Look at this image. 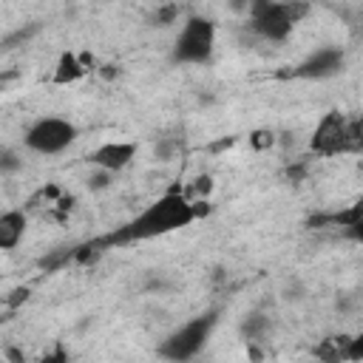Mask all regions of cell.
I'll use <instances>...</instances> for the list:
<instances>
[{
  "label": "cell",
  "instance_id": "1",
  "mask_svg": "<svg viewBox=\"0 0 363 363\" xmlns=\"http://www.w3.org/2000/svg\"><path fill=\"white\" fill-rule=\"evenodd\" d=\"M199 213L201 210L196 204H190L179 190H170L162 199H156L150 207H145L133 221H128L116 233H108L105 238H99V244L113 247V244H133V241H147V238H156V235H167L173 230H182V227L193 224Z\"/></svg>",
  "mask_w": 363,
  "mask_h": 363
},
{
  "label": "cell",
  "instance_id": "2",
  "mask_svg": "<svg viewBox=\"0 0 363 363\" xmlns=\"http://www.w3.org/2000/svg\"><path fill=\"white\" fill-rule=\"evenodd\" d=\"M216 323H218V312L216 309L190 318L187 323H182L176 332H170L159 343V354L164 360H170V363H187V360H193L204 349V343L210 340Z\"/></svg>",
  "mask_w": 363,
  "mask_h": 363
},
{
  "label": "cell",
  "instance_id": "3",
  "mask_svg": "<svg viewBox=\"0 0 363 363\" xmlns=\"http://www.w3.org/2000/svg\"><path fill=\"white\" fill-rule=\"evenodd\" d=\"M309 11L306 3H272V0H261L250 6V28L269 40V43H281L292 34L295 23Z\"/></svg>",
  "mask_w": 363,
  "mask_h": 363
},
{
  "label": "cell",
  "instance_id": "4",
  "mask_svg": "<svg viewBox=\"0 0 363 363\" xmlns=\"http://www.w3.org/2000/svg\"><path fill=\"white\" fill-rule=\"evenodd\" d=\"M213 48H216V26L207 17H187V23L182 26V31L176 34L170 60L173 62H184V65H204L213 60Z\"/></svg>",
  "mask_w": 363,
  "mask_h": 363
},
{
  "label": "cell",
  "instance_id": "5",
  "mask_svg": "<svg viewBox=\"0 0 363 363\" xmlns=\"http://www.w3.org/2000/svg\"><path fill=\"white\" fill-rule=\"evenodd\" d=\"M74 139H77V128L68 119H60V116H43V119H37L26 130V136H23L26 147L34 150V153H43V156H54V153L65 150Z\"/></svg>",
  "mask_w": 363,
  "mask_h": 363
},
{
  "label": "cell",
  "instance_id": "6",
  "mask_svg": "<svg viewBox=\"0 0 363 363\" xmlns=\"http://www.w3.org/2000/svg\"><path fill=\"white\" fill-rule=\"evenodd\" d=\"M346 65V57L340 48H318L312 51L303 62H298V68L292 71V77H301V79H329V77H337Z\"/></svg>",
  "mask_w": 363,
  "mask_h": 363
},
{
  "label": "cell",
  "instance_id": "7",
  "mask_svg": "<svg viewBox=\"0 0 363 363\" xmlns=\"http://www.w3.org/2000/svg\"><path fill=\"white\" fill-rule=\"evenodd\" d=\"M343 130H346V116L340 111H329L312 133V150L320 156L343 153Z\"/></svg>",
  "mask_w": 363,
  "mask_h": 363
},
{
  "label": "cell",
  "instance_id": "8",
  "mask_svg": "<svg viewBox=\"0 0 363 363\" xmlns=\"http://www.w3.org/2000/svg\"><path fill=\"white\" fill-rule=\"evenodd\" d=\"M133 156H136V145H133V142H105V145H99V147L91 153V162H94L99 170L116 173V170H122Z\"/></svg>",
  "mask_w": 363,
  "mask_h": 363
},
{
  "label": "cell",
  "instance_id": "9",
  "mask_svg": "<svg viewBox=\"0 0 363 363\" xmlns=\"http://www.w3.org/2000/svg\"><path fill=\"white\" fill-rule=\"evenodd\" d=\"M312 224H335V227H343L352 241L363 244V201H354V204H352L349 210H343V213L318 216Z\"/></svg>",
  "mask_w": 363,
  "mask_h": 363
},
{
  "label": "cell",
  "instance_id": "10",
  "mask_svg": "<svg viewBox=\"0 0 363 363\" xmlns=\"http://www.w3.org/2000/svg\"><path fill=\"white\" fill-rule=\"evenodd\" d=\"M23 233H26V216L20 210H6L0 216V247L14 250L23 238Z\"/></svg>",
  "mask_w": 363,
  "mask_h": 363
},
{
  "label": "cell",
  "instance_id": "11",
  "mask_svg": "<svg viewBox=\"0 0 363 363\" xmlns=\"http://www.w3.org/2000/svg\"><path fill=\"white\" fill-rule=\"evenodd\" d=\"M82 74H85V65L79 62V57H77V54H71V51H65V54L60 57V62H57L54 82H57V85H65V82L79 79Z\"/></svg>",
  "mask_w": 363,
  "mask_h": 363
},
{
  "label": "cell",
  "instance_id": "12",
  "mask_svg": "<svg viewBox=\"0 0 363 363\" xmlns=\"http://www.w3.org/2000/svg\"><path fill=\"white\" fill-rule=\"evenodd\" d=\"M363 150V116H346L343 130V153H360Z\"/></svg>",
  "mask_w": 363,
  "mask_h": 363
},
{
  "label": "cell",
  "instance_id": "13",
  "mask_svg": "<svg viewBox=\"0 0 363 363\" xmlns=\"http://www.w3.org/2000/svg\"><path fill=\"white\" fill-rule=\"evenodd\" d=\"M269 329V320L264 318V315H247L244 318V323H241V332H244V337L247 340H261V335Z\"/></svg>",
  "mask_w": 363,
  "mask_h": 363
},
{
  "label": "cell",
  "instance_id": "14",
  "mask_svg": "<svg viewBox=\"0 0 363 363\" xmlns=\"http://www.w3.org/2000/svg\"><path fill=\"white\" fill-rule=\"evenodd\" d=\"M346 360L349 363H360L363 360V332H357L354 337L346 340Z\"/></svg>",
  "mask_w": 363,
  "mask_h": 363
},
{
  "label": "cell",
  "instance_id": "15",
  "mask_svg": "<svg viewBox=\"0 0 363 363\" xmlns=\"http://www.w3.org/2000/svg\"><path fill=\"white\" fill-rule=\"evenodd\" d=\"M20 164H23V162L14 156V150H11V147H3V153H0V170H3V173H14Z\"/></svg>",
  "mask_w": 363,
  "mask_h": 363
},
{
  "label": "cell",
  "instance_id": "16",
  "mask_svg": "<svg viewBox=\"0 0 363 363\" xmlns=\"http://www.w3.org/2000/svg\"><path fill=\"white\" fill-rule=\"evenodd\" d=\"M176 14H179V6H164V9L156 11V17H153L156 23L153 26H170L176 20Z\"/></svg>",
  "mask_w": 363,
  "mask_h": 363
},
{
  "label": "cell",
  "instance_id": "17",
  "mask_svg": "<svg viewBox=\"0 0 363 363\" xmlns=\"http://www.w3.org/2000/svg\"><path fill=\"white\" fill-rule=\"evenodd\" d=\"M111 176H113V173L99 170L96 176H91V179H88V187H91V190H102V187H108V179H111Z\"/></svg>",
  "mask_w": 363,
  "mask_h": 363
},
{
  "label": "cell",
  "instance_id": "18",
  "mask_svg": "<svg viewBox=\"0 0 363 363\" xmlns=\"http://www.w3.org/2000/svg\"><path fill=\"white\" fill-rule=\"evenodd\" d=\"M40 363H71V360H68L65 349H62V346H57V349H54L51 354H45V357H43Z\"/></svg>",
  "mask_w": 363,
  "mask_h": 363
},
{
  "label": "cell",
  "instance_id": "19",
  "mask_svg": "<svg viewBox=\"0 0 363 363\" xmlns=\"http://www.w3.org/2000/svg\"><path fill=\"white\" fill-rule=\"evenodd\" d=\"M9 357H11V360H17V363H23V354H20V352H14V349H9Z\"/></svg>",
  "mask_w": 363,
  "mask_h": 363
},
{
  "label": "cell",
  "instance_id": "20",
  "mask_svg": "<svg viewBox=\"0 0 363 363\" xmlns=\"http://www.w3.org/2000/svg\"><path fill=\"white\" fill-rule=\"evenodd\" d=\"M258 363H264V360H258Z\"/></svg>",
  "mask_w": 363,
  "mask_h": 363
}]
</instances>
